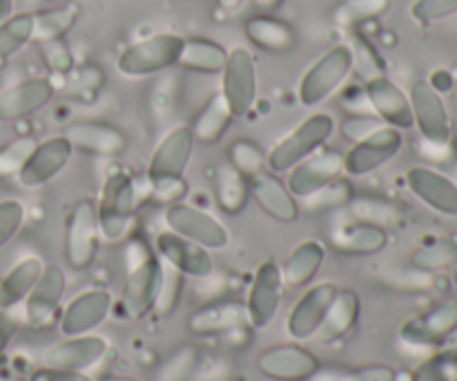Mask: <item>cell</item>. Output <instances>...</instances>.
Listing matches in <instances>:
<instances>
[{"label":"cell","mask_w":457,"mask_h":381,"mask_svg":"<svg viewBox=\"0 0 457 381\" xmlns=\"http://www.w3.org/2000/svg\"><path fill=\"white\" fill-rule=\"evenodd\" d=\"M457 13V0H415L411 4V18L420 25H436Z\"/></svg>","instance_id":"47"},{"label":"cell","mask_w":457,"mask_h":381,"mask_svg":"<svg viewBox=\"0 0 457 381\" xmlns=\"http://www.w3.org/2000/svg\"><path fill=\"white\" fill-rule=\"evenodd\" d=\"M382 125L384 123L375 114H360V112H353L351 116H346V119L339 123V134L353 145V143L361 141V138L369 137L370 132H375V129L382 128Z\"/></svg>","instance_id":"50"},{"label":"cell","mask_w":457,"mask_h":381,"mask_svg":"<svg viewBox=\"0 0 457 381\" xmlns=\"http://www.w3.org/2000/svg\"><path fill=\"white\" fill-rule=\"evenodd\" d=\"M34 43V12L12 13L0 22V65Z\"/></svg>","instance_id":"39"},{"label":"cell","mask_w":457,"mask_h":381,"mask_svg":"<svg viewBox=\"0 0 457 381\" xmlns=\"http://www.w3.org/2000/svg\"><path fill=\"white\" fill-rule=\"evenodd\" d=\"M56 83L47 76H31L18 80L0 92V120H22L38 114L56 96Z\"/></svg>","instance_id":"22"},{"label":"cell","mask_w":457,"mask_h":381,"mask_svg":"<svg viewBox=\"0 0 457 381\" xmlns=\"http://www.w3.org/2000/svg\"><path fill=\"white\" fill-rule=\"evenodd\" d=\"M232 120H235V116H232L230 107L223 101L221 94H217V96H212L204 107H201L199 114L195 116V123H192L190 128L196 143H201V145H217V143H221V138L226 137Z\"/></svg>","instance_id":"35"},{"label":"cell","mask_w":457,"mask_h":381,"mask_svg":"<svg viewBox=\"0 0 457 381\" xmlns=\"http://www.w3.org/2000/svg\"><path fill=\"white\" fill-rule=\"evenodd\" d=\"M196 138L187 123H177L159 138L156 147L147 159L145 186H161V183L179 181L186 177V170L195 154Z\"/></svg>","instance_id":"7"},{"label":"cell","mask_w":457,"mask_h":381,"mask_svg":"<svg viewBox=\"0 0 457 381\" xmlns=\"http://www.w3.org/2000/svg\"><path fill=\"white\" fill-rule=\"evenodd\" d=\"M138 210V183L132 174L116 170L107 177L96 203L98 228L105 244H119L129 236Z\"/></svg>","instance_id":"1"},{"label":"cell","mask_w":457,"mask_h":381,"mask_svg":"<svg viewBox=\"0 0 457 381\" xmlns=\"http://www.w3.org/2000/svg\"><path fill=\"white\" fill-rule=\"evenodd\" d=\"M165 263L152 248H145L141 257L132 263L120 290L119 303H114L119 317L123 319H143L150 315L159 302L161 288H163Z\"/></svg>","instance_id":"3"},{"label":"cell","mask_w":457,"mask_h":381,"mask_svg":"<svg viewBox=\"0 0 457 381\" xmlns=\"http://www.w3.org/2000/svg\"><path fill=\"white\" fill-rule=\"evenodd\" d=\"M154 253L161 261L177 270L179 275L190 277V279H205L212 275L214 259L210 250L174 235L172 230H165L156 235Z\"/></svg>","instance_id":"24"},{"label":"cell","mask_w":457,"mask_h":381,"mask_svg":"<svg viewBox=\"0 0 457 381\" xmlns=\"http://www.w3.org/2000/svg\"><path fill=\"white\" fill-rule=\"evenodd\" d=\"M413 128L428 145H451V116L442 94L428 80H415L409 89Z\"/></svg>","instance_id":"12"},{"label":"cell","mask_w":457,"mask_h":381,"mask_svg":"<svg viewBox=\"0 0 457 381\" xmlns=\"http://www.w3.org/2000/svg\"><path fill=\"white\" fill-rule=\"evenodd\" d=\"M250 199L277 223H295L302 212L299 201L286 186V178H281V174L270 172V170L250 178Z\"/></svg>","instance_id":"27"},{"label":"cell","mask_w":457,"mask_h":381,"mask_svg":"<svg viewBox=\"0 0 457 381\" xmlns=\"http://www.w3.org/2000/svg\"><path fill=\"white\" fill-rule=\"evenodd\" d=\"M214 201L228 217H237L250 203V178L237 172L230 165H221L214 172Z\"/></svg>","instance_id":"34"},{"label":"cell","mask_w":457,"mask_h":381,"mask_svg":"<svg viewBox=\"0 0 457 381\" xmlns=\"http://www.w3.org/2000/svg\"><path fill=\"white\" fill-rule=\"evenodd\" d=\"M326 261V245L317 239H306L290 250L288 257L281 263V279L286 288L303 290L320 275Z\"/></svg>","instance_id":"30"},{"label":"cell","mask_w":457,"mask_h":381,"mask_svg":"<svg viewBox=\"0 0 457 381\" xmlns=\"http://www.w3.org/2000/svg\"><path fill=\"white\" fill-rule=\"evenodd\" d=\"M228 165L245 178H253L268 170V152L253 138H237L228 145Z\"/></svg>","instance_id":"40"},{"label":"cell","mask_w":457,"mask_h":381,"mask_svg":"<svg viewBox=\"0 0 457 381\" xmlns=\"http://www.w3.org/2000/svg\"><path fill=\"white\" fill-rule=\"evenodd\" d=\"M451 279H453V286L457 288V263L453 266V275H451Z\"/></svg>","instance_id":"60"},{"label":"cell","mask_w":457,"mask_h":381,"mask_svg":"<svg viewBox=\"0 0 457 381\" xmlns=\"http://www.w3.org/2000/svg\"><path fill=\"white\" fill-rule=\"evenodd\" d=\"M221 96L235 119H245L253 112L259 94L257 58L245 45L228 49L226 65L221 70Z\"/></svg>","instance_id":"6"},{"label":"cell","mask_w":457,"mask_h":381,"mask_svg":"<svg viewBox=\"0 0 457 381\" xmlns=\"http://www.w3.org/2000/svg\"><path fill=\"white\" fill-rule=\"evenodd\" d=\"M361 92H364V98L373 114L384 125H391L395 129L413 128V110H411L409 94L395 80L388 79V74L366 80Z\"/></svg>","instance_id":"25"},{"label":"cell","mask_w":457,"mask_h":381,"mask_svg":"<svg viewBox=\"0 0 457 381\" xmlns=\"http://www.w3.org/2000/svg\"><path fill=\"white\" fill-rule=\"evenodd\" d=\"M18 333V321L12 315V311H0V355L7 351V346L12 344L13 335Z\"/></svg>","instance_id":"54"},{"label":"cell","mask_w":457,"mask_h":381,"mask_svg":"<svg viewBox=\"0 0 457 381\" xmlns=\"http://www.w3.org/2000/svg\"><path fill=\"white\" fill-rule=\"evenodd\" d=\"M67 290V275L61 266H45L38 281L22 302L25 321L34 330H49L58 324L62 312V297Z\"/></svg>","instance_id":"11"},{"label":"cell","mask_w":457,"mask_h":381,"mask_svg":"<svg viewBox=\"0 0 457 381\" xmlns=\"http://www.w3.org/2000/svg\"><path fill=\"white\" fill-rule=\"evenodd\" d=\"M406 190L442 217H457V181L428 165H413L404 174Z\"/></svg>","instance_id":"19"},{"label":"cell","mask_w":457,"mask_h":381,"mask_svg":"<svg viewBox=\"0 0 457 381\" xmlns=\"http://www.w3.org/2000/svg\"><path fill=\"white\" fill-rule=\"evenodd\" d=\"M163 221L168 230L174 235L183 236V239L192 241V244L201 245L205 250H223L230 244V232L228 228L219 221L214 214L205 212V210L196 208L190 203H172L165 208Z\"/></svg>","instance_id":"10"},{"label":"cell","mask_w":457,"mask_h":381,"mask_svg":"<svg viewBox=\"0 0 457 381\" xmlns=\"http://www.w3.org/2000/svg\"><path fill=\"white\" fill-rule=\"evenodd\" d=\"M52 3H65V0H52Z\"/></svg>","instance_id":"61"},{"label":"cell","mask_w":457,"mask_h":381,"mask_svg":"<svg viewBox=\"0 0 457 381\" xmlns=\"http://www.w3.org/2000/svg\"><path fill=\"white\" fill-rule=\"evenodd\" d=\"M38 49L40 56H43L45 67H47L54 76L67 79V76L74 71V54H71L65 38L45 40V43H38Z\"/></svg>","instance_id":"44"},{"label":"cell","mask_w":457,"mask_h":381,"mask_svg":"<svg viewBox=\"0 0 457 381\" xmlns=\"http://www.w3.org/2000/svg\"><path fill=\"white\" fill-rule=\"evenodd\" d=\"M199 364V351L195 346H181L165 360L156 381H187Z\"/></svg>","instance_id":"45"},{"label":"cell","mask_w":457,"mask_h":381,"mask_svg":"<svg viewBox=\"0 0 457 381\" xmlns=\"http://www.w3.org/2000/svg\"><path fill=\"white\" fill-rule=\"evenodd\" d=\"M228 49L221 43L210 38H186L179 58V67L195 74L219 76L226 65Z\"/></svg>","instance_id":"33"},{"label":"cell","mask_w":457,"mask_h":381,"mask_svg":"<svg viewBox=\"0 0 457 381\" xmlns=\"http://www.w3.org/2000/svg\"><path fill=\"white\" fill-rule=\"evenodd\" d=\"M442 346H451V348H457V328L453 330V333L449 335V339H446V342L442 344Z\"/></svg>","instance_id":"59"},{"label":"cell","mask_w":457,"mask_h":381,"mask_svg":"<svg viewBox=\"0 0 457 381\" xmlns=\"http://www.w3.org/2000/svg\"><path fill=\"white\" fill-rule=\"evenodd\" d=\"M351 52H353V71L360 76L361 83L386 74V65H384L382 56H379L378 49H375L366 38L355 36V43H353Z\"/></svg>","instance_id":"43"},{"label":"cell","mask_w":457,"mask_h":381,"mask_svg":"<svg viewBox=\"0 0 457 381\" xmlns=\"http://www.w3.org/2000/svg\"><path fill=\"white\" fill-rule=\"evenodd\" d=\"M186 38L174 31H159L128 45L116 58V70L128 79H145L179 65Z\"/></svg>","instance_id":"4"},{"label":"cell","mask_w":457,"mask_h":381,"mask_svg":"<svg viewBox=\"0 0 457 381\" xmlns=\"http://www.w3.org/2000/svg\"><path fill=\"white\" fill-rule=\"evenodd\" d=\"M257 370L272 381H311L321 370L320 357L299 342L275 344L257 355Z\"/></svg>","instance_id":"15"},{"label":"cell","mask_w":457,"mask_h":381,"mask_svg":"<svg viewBox=\"0 0 457 381\" xmlns=\"http://www.w3.org/2000/svg\"><path fill=\"white\" fill-rule=\"evenodd\" d=\"M244 34L253 47L268 54H288L297 47L299 36L290 22L275 13H253L245 18Z\"/></svg>","instance_id":"28"},{"label":"cell","mask_w":457,"mask_h":381,"mask_svg":"<svg viewBox=\"0 0 457 381\" xmlns=\"http://www.w3.org/2000/svg\"><path fill=\"white\" fill-rule=\"evenodd\" d=\"M36 143L38 141L34 137H18L0 147V177H16Z\"/></svg>","instance_id":"46"},{"label":"cell","mask_w":457,"mask_h":381,"mask_svg":"<svg viewBox=\"0 0 457 381\" xmlns=\"http://www.w3.org/2000/svg\"><path fill=\"white\" fill-rule=\"evenodd\" d=\"M62 137L71 143L74 152L103 156V159L123 156L129 147L128 134L105 120H76L67 125Z\"/></svg>","instance_id":"21"},{"label":"cell","mask_w":457,"mask_h":381,"mask_svg":"<svg viewBox=\"0 0 457 381\" xmlns=\"http://www.w3.org/2000/svg\"><path fill=\"white\" fill-rule=\"evenodd\" d=\"M402 147H404L402 129L382 125L361 141L353 143L351 150L344 152V177L360 178L378 172L400 154Z\"/></svg>","instance_id":"9"},{"label":"cell","mask_w":457,"mask_h":381,"mask_svg":"<svg viewBox=\"0 0 457 381\" xmlns=\"http://www.w3.org/2000/svg\"><path fill=\"white\" fill-rule=\"evenodd\" d=\"M324 381H397V370L386 364H370L360 366V369L335 370V373H328V379Z\"/></svg>","instance_id":"48"},{"label":"cell","mask_w":457,"mask_h":381,"mask_svg":"<svg viewBox=\"0 0 457 381\" xmlns=\"http://www.w3.org/2000/svg\"><path fill=\"white\" fill-rule=\"evenodd\" d=\"M386 7L388 0H351L339 12V21H342V25H355V22H364L379 16Z\"/></svg>","instance_id":"51"},{"label":"cell","mask_w":457,"mask_h":381,"mask_svg":"<svg viewBox=\"0 0 457 381\" xmlns=\"http://www.w3.org/2000/svg\"><path fill=\"white\" fill-rule=\"evenodd\" d=\"M286 174H288V178H286L288 190L293 192L295 199L303 201L324 186L333 183L335 178L344 177V152L324 145Z\"/></svg>","instance_id":"18"},{"label":"cell","mask_w":457,"mask_h":381,"mask_svg":"<svg viewBox=\"0 0 457 381\" xmlns=\"http://www.w3.org/2000/svg\"><path fill=\"white\" fill-rule=\"evenodd\" d=\"M96 381H143V379L129 377V375H103V377H96Z\"/></svg>","instance_id":"58"},{"label":"cell","mask_w":457,"mask_h":381,"mask_svg":"<svg viewBox=\"0 0 457 381\" xmlns=\"http://www.w3.org/2000/svg\"><path fill=\"white\" fill-rule=\"evenodd\" d=\"M22 223H25V205L16 199L0 201V248H4L21 232Z\"/></svg>","instance_id":"49"},{"label":"cell","mask_w":457,"mask_h":381,"mask_svg":"<svg viewBox=\"0 0 457 381\" xmlns=\"http://www.w3.org/2000/svg\"><path fill=\"white\" fill-rule=\"evenodd\" d=\"M337 290V284L333 281H320V284H311L303 288V293L299 294L286 317V333L293 342L302 344L315 337Z\"/></svg>","instance_id":"16"},{"label":"cell","mask_w":457,"mask_h":381,"mask_svg":"<svg viewBox=\"0 0 457 381\" xmlns=\"http://www.w3.org/2000/svg\"><path fill=\"white\" fill-rule=\"evenodd\" d=\"M250 3L259 9V13H275L277 9L284 7L286 0H250Z\"/></svg>","instance_id":"55"},{"label":"cell","mask_w":457,"mask_h":381,"mask_svg":"<svg viewBox=\"0 0 457 381\" xmlns=\"http://www.w3.org/2000/svg\"><path fill=\"white\" fill-rule=\"evenodd\" d=\"M353 74L351 45H335L321 54L299 80L297 96L303 107H317L328 101Z\"/></svg>","instance_id":"5"},{"label":"cell","mask_w":457,"mask_h":381,"mask_svg":"<svg viewBox=\"0 0 457 381\" xmlns=\"http://www.w3.org/2000/svg\"><path fill=\"white\" fill-rule=\"evenodd\" d=\"M107 348H110L107 339L101 335H79V337H65L62 342L49 346L43 360L45 366H52V369L85 373L107 355Z\"/></svg>","instance_id":"26"},{"label":"cell","mask_w":457,"mask_h":381,"mask_svg":"<svg viewBox=\"0 0 457 381\" xmlns=\"http://www.w3.org/2000/svg\"><path fill=\"white\" fill-rule=\"evenodd\" d=\"M71 156H74V147L62 134L38 141L31 154L27 156L21 172L16 174V181L25 190H40L65 172L67 165L71 163Z\"/></svg>","instance_id":"13"},{"label":"cell","mask_w":457,"mask_h":381,"mask_svg":"<svg viewBox=\"0 0 457 381\" xmlns=\"http://www.w3.org/2000/svg\"><path fill=\"white\" fill-rule=\"evenodd\" d=\"M330 244L346 257H373L388 245V230L353 219L351 223H344L333 232Z\"/></svg>","instance_id":"29"},{"label":"cell","mask_w":457,"mask_h":381,"mask_svg":"<svg viewBox=\"0 0 457 381\" xmlns=\"http://www.w3.org/2000/svg\"><path fill=\"white\" fill-rule=\"evenodd\" d=\"M114 311V297L107 288H89L76 294L61 312L58 330L62 337L89 335L107 321Z\"/></svg>","instance_id":"17"},{"label":"cell","mask_w":457,"mask_h":381,"mask_svg":"<svg viewBox=\"0 0 457 381\" xmlns=\"http://www.w3.org/2000/svg\"><path fill=\"white\" fill-rule=\"evenodd\" d=\"M284 290L286 284L281 279L279 263L266 259V261H262L254 268L253 281H250L248 288V299H245L250 328L263 330L275 321L281 302H284Z\"/></svg>","instance_id":"14"},{"label":"cell","mask_w":457,"mask_h":381,"mask_svg":"<svg viewBox=\"0 0 457 381\" xmlns=\"http://www.w3.org/2000/svg\"><path fill=\"white\" fill-rule=\"evenodd\" d=\"M361 312V299L355 290L351 288H339L335 299L330 302L328 311H326L324 321L317 328L315 342L320 344H335L339 339L346 337L360 321Z\"/></svg>","instance_id":"31"},{"label":"cell","mask_w":457,"mask_h":381,"mask_svg":"<svg viewBox=\"0 0 457 381\" xmlns=\"http://www.w3.org/2000/svg\"><path fill=\"white\" fill-rule=\"evenodd\" d=\"M335 129H337V123L333 116L326 112H312L268 150V170L275 174L290 172L303 159L328 145Z\"/></svg>","instance_id":"2"},{"label":"cell","mask_w":457,"mask_h":381,"mask_svg":"<svg viewBox=\"0 0 457 381\" xmlns=\"http://www.w3.org/2000/svg\"><path fill=\"white\" fill-rule=\"evenodd\" d=\"M409 263L413 270L436 275V272L453 268L457 263V232L445 236V239L431 241L427 245H420L411 253Z\"/></svg>","instance_id":"37"},{"label":"cell","mask_w":457,"mask_h":381,"mask_svg":"<svg viewBox=\"0 0 457 381\" xmlns=\"http://www.w3.org/2000/svg\"><path fill=\"white\" fill-rule=\"evenodd\" d=\"M29 381H96V377L85 373H76V370H61L52 369V366H43V369L34 370L29 375Z\"/></svg>","instance_id":"53"},{"label":"cell","mask_w":457,"mask_h":381,"mask_svg":"<svg viewBox=\"0 0 457 381\" xmlns=\"http://www.w3.org/2000/svg\"><path fill=\"white\" fill-rule=\"evenodd\" d=\"M80 18V4L65 0L56 3V7L34 12V43H45V40L65 38Z\"/></svg>","instance_id":"36"},{"label":"cell","mask_w":457,"mask_h":381,"mask_svg":"<svg viewBox=\"0 0 457 381\" xmlns=\"http://www.w3.org/2000/svg\"><path fill=\"white\" fill-rule=\"evenodd\" d=\"M45 263L40 257H25L3 277L0 281V311H13L21 306L38 281Z\"/></svg>","instance_id":"32"},{"label":"cell","mask_w":457,"mask_h":381,"mask_svg":"<svg viewBox=\"0 0 457 381\" xmlns=\"http://www.w3.org/2000/svg\"><path fill=\"white\" fill-rule=\"evenodd\" d=\"M13 13V0H0V22L7 21Z\"/></svg>","instance_id":"57"},{"label":"cell","mask_w":457,"mask_h":381,"mask_svg":"<svg viewBox=\"0 0 457 381\" xmlns=\"http://www.w3.org/2000/svg\"><path fill=\"white\" fill-rule=\"evenodd\" d=\"M411 381H457V348L442 346L411 373Z\"/></svg>","instance_id":"41"},{"label":"cell","mask_w":457,"mask_h":381,"mask_svg":"<svg viewBox=\"0 0 457 381\" xmlns=\"http://www.w3.org/2000/svg\"><path fill=\"white\" fill-rule=\"evenodd\" d=\"M355 196V187L348 181L346 177L335 178L333 183L324 186L321 190H317L315 195L303 199V203L311 210H337L342 205L351 203V199Z\"/></svg>","instance_id":"42"},{"label":"cell","mask_w":457,"mask_h":381,"mask_svg":"<svg viewBox=\"0 0 457 381\" xmlns=\"http://www.w3.org/2000/svg\"><path fill=\"white\" fill-rule=\"evenodd\" d=\"M181 286H183V275H179L177 270H172L170 266H165L163 288H161L159 302H156V308H154L159 315H170V312L174 311L179 297H181Z\"/></svg>","instance_id":"52"},{"label":"cell","mask_w":457,"mask_h":381,"mask_svg":"<svg viewBox=\"0 0 457 381\" xmlns=\"http://www.w3.org/2000/svg\"><path fill=\"white\" fill-rule=\"evenodd\" d=\"M457 328V299H446L431 311L411 317L400 328L402 342L411 346L442 348L449 335Z\"/></svg>","instance_id":"23"},{"label":"cell","mask_w":457,"mask_h":381,"mask_svg":"<svg viewBox=\"0 0 457 381\" xmlns=\"http://www.w3.org/2000/svg\"><path fill=\"white\" fill-rule=\"evenodd\" d=\"M101 228H98L96 203L92 199H79L71 205L65 221V259L71 270H87L101 250Z\"/></svg>","instance_id":"8"},{"label":"cell","mask_w":457,"mask_h":381,"mask_svg":"<svg viewBox=\"0 0 457 381\" xmlns=\"http://www.w3.org/2000/svg\"><path fill=\"white\" fill-rule=\"evenodd\" d=\"M187 333L195 337H214V335L237 333L250 328V317L245 302L241 299H217L195 308L187 315Z\"/></svg>","instance_id":"20"},{"label":"cell","mask_w":457,"mask_h":381,"mask_svg":"<svg viewBox=\"0 0 457 381\" xmlns=\"http://www.w3.org/2000/svg\"><path fill=\"white\" fill-rule=\"evenodd\" d=\"M348 212L353 214V219L366 223H375L379 228L397 226L404 219L400 205L391 199H384V196H373V195H355L348 203Z\"/></svg>","instance_id":"38"},{"label":"cell","mask_w":457,"mask_h":381,"mask_svg":"<svg viewBox=\"0 0 457 381\" xmlns=\"http://www.w3.org/2000/svg\"><path fill=\"white\" fill-rule=\"evenodd\" d=\"M244 3L245 0H217V7L230 13V12H237V9H239Z\"/></svg>","instance_id":"56"}]
</instances>
